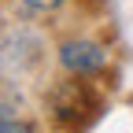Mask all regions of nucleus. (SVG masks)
<instances>
[{"instance_id": "nucleus-4", "label": "nucleus", "mask_w": 133, "mask_h": 133, "mask_svg": "<svg viewBox=\"0 0 133 133\" xmlns=\"http://www.w3.org/2000/svg\"><path fill=\"white\" fill-rule=\"evenodd\" d=\"M0 133H41L30 118H19V115H8V118H0Z\"/></svg>"}, {"instance_id": "nucleus-2", "label": "nucleus", "mask_w": 133, "mask_h": 133, "mask_svg": "<svg viewBox=\"0 0 133 133\" xmlns=\"http://www.w3.org/2000/svg\"><path fill=\"white\" fill-rule=\"evenodd\" d=\"M59 66L74 78H92L107 66V44L92 37H66L59 44Z\"/></svg>"}, {"instance_id": "nucleus-5", "label": "nucleus", "mask_w": 133, "mask_h": 133, "mask_svg": "<svg viewBox=\"0 0 133 133\" xmlns=\"http://www.w3.org/2000/svg\"><path fill=\"white\" fill-rule=\"evenodd\" d=\"M22 4H26L30 11H56V8L66 4V0H22Z\"/></svg>"}, {"instance_id": "nucleus-1", "label": "nucleus", "mask_w": 133, "mask_h": 133, "mask_svg": "<svg viewBox=\"0 0 133 133\" xmlns=\"http://www.w3.org/2000/svg\"><path fill=\"white\" fill-rule=\"evenodd\" d=\"M48 111H52L56 126L81 129L100 111V96L92 92L89 81H59V85L48 92Z\"/></svg>"}, {"instance_id": "nucleus-3", "label": "nucleus", "mask_w": 133, "mask_h": 133, "mask_svg": "<svg viewBox=\"0 0 133 133\" xmlns=\"http://www.w3.org/2000/svg\"><path fill=\"white\" fill-rule=\"evenodd\" d=\"M41 37L33 30L19 26V30H8L4 41H0V66H8L11 74H26L41 63Z\"/></svg>"}]
</instances>
